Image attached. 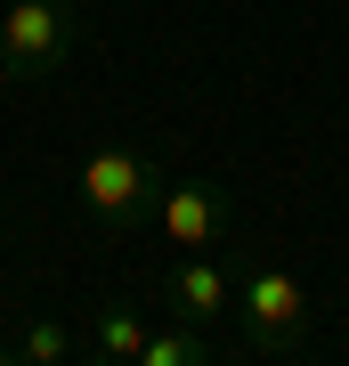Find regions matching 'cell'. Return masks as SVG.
<instances>
[{"mask_svg": "<svg viewBox=\"0 0 349 366\" xmlns=\"http://www.w3.org/2000/svg\"><path fill=\"white\" fill-rule=\"evenodd\" d=\"M203 358H211V326H187V317H171L138 350V366H203Z\"/></svg>", "mask_w": 349, "mask_h": 366, "instance_id": "cell-8", "label": "cell"}, {"mask_svg": "<svg viewBox=\"0 0 349 366\" xmlns=\"http://www.w3.org/2000/svg\"><path fill=\"white\" fill-rule=\"evenodd\" d=\"M81 49L74 0H9L0 9V81H49Z\"/></svg>", "mask_w": 349, "mask_h": 366, "instance_id": "cell-3", "label": "cell"}, {"mask_svg": "<svg viewBox=\"0 0 349 366\" xmlns=\"http://www.w3.org/2000/svg\"><path fill=\"white\" fill-rule=\"evenodd\" d=\"M236 334H244L252 358L309 350V334H317V301H309V285H300L293 261L252 252V261L236 269Z\"/></svg>", "mask_w": 349, "mask_h": 366, "instance_id": "cell-1", "label": "cell"}, {"mask_svg": "<svg viewBox=\"0 0 349 366\" xmlns=\"http://www.w3.org/2000/svg\"><path fill=\"white\" fill-rule=\"evenodd\" d=\"M163 317H187V326H220V317H236V269L220 261V252H179V261L163 269Z\"/></svg>", "mask_w": 349, "mask_h": 366, "instance_id": "cell-5", "label": "cell"}, {"mask_svg": "<svg viewBox=\"0 0 349 366\" xmlns=\"http://www.w3.org/2000/svg\"><path fill=\"white\" fill-rule=\"evenodd\" d=\"M138 350H146V317L130 310V301L90 310V358H106V366H138Z\"/></svg>", "mask_w": 349, "mask_h": 366, "instance_id": "cell-7", "label": "cell"}, {"mask_svg": "<svg viewBox=\"0 0 349 366\" xmlns=\"http://www.w3.org/2000/svg\"><path fill=\"white\" fill-rule=\"evenodd\" d=\"M90 358V334H74L65 317H25L16 334H0V366H65Z\"/></svg>", "mask_w": 349, "mask_h": 366, "instance_id": "cell-6", "label": "cell"}, {"mask_svg": "<svg viewBox=\"0 0 349 366\" xmlns=\"http://www.w3.org/2000/svg\"><path fill=\"white\" fill-rule=\"evenodd\" d=\"M74 187H81V212H90V228L122 244L138 220H155V204H163V163L146 155V147H122V139H114V147H98V155L81 163V179H74Z\"/></svg>", "mask_w": 349, "mask_h": 366, "instance_id": "cell-2", "label": "cell"}, {"mask_svg": "<svg viewBox=\"0 0 349 366\" xmlns=\"http://www.w3.org/2000/svg\"><path fill=\"white\" fill-rule=\"evenodd\" d=\"M155 228H163V244H179V252H220L228 228H236V196L220 179H179V187H163Z\"/></svg>", "mask_w": 349, "mask_h": 366, "instance_id": "cell-4", "label": "cell"}]
</instances>
